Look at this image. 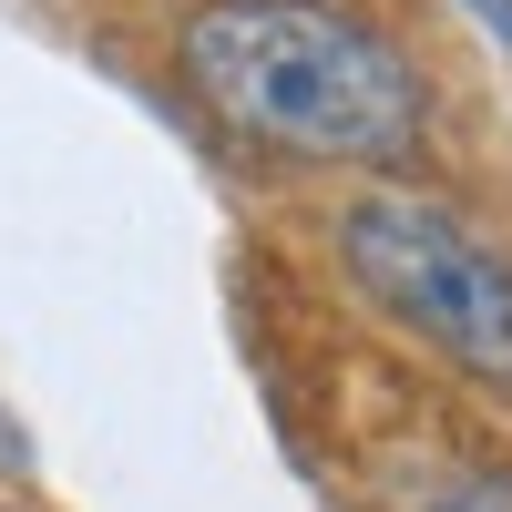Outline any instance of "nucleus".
Segmentation results:
<instances>
[{
    "instance_id": "nucleus-1",
    "label": "nucleus",
    "mask_w": 512,
    "mask_h": 512,
    "mask_svg": "<svg viewBox=\"0 0 512 512\" xmlns=\"http://www.w3.org/2000/svg\"><path fill=\"white\" fill-rule=\"evenodd\" d=\"M185 72L236 134L308 164H410L420 154V72L349 0H205L185 21Z\"/></svg>"
},
{
    "instance_id": "nucleus-2",
    "label": "nucleus",
    "mask_w": 512,
    "mask_h": 512,
    "mask_svg": "<svg viewBox=\"0 0 512 512\" xmlns=\"http://www.w3.org/2000/svg\"><path fill=\"white\" fill-rule=\"evenodd\" d=\"M338 256L431 359H451L482 390H512V267L502 246L472 236L441 195L369 185L338 205Z\"/></svg>"
},
{
    "instance_id": "nucleus-3",
    "label": "nucleus",
    "mask_w": 512,
    "mask_h": 512,
    "mask_svg": "<svg viewBox=\"0 0 512 512\" xmlns=\"http://www.w3.org/2000/svg\"><path fill=\"white\" fill-rule=\"evenodd\" d=\"M400 512H512V482H492V472H461V482H420Z\"/></svg>"
},
{
    "instance_id": "nucleus-4",
    "label": "nucleus",
    "mask_w": 512,
    "mask_h": 512,
    "mask_svg": "<svg viewBox=\"0 0 512 512\" xmlns=\"http://www.w3.org/2000/svg\"><path fill=\"white\" fill-rule=\"evenodd\" d=\"M0 472H31V441L11 431V420H0Z\"/></svg>"
}]
</instances>
